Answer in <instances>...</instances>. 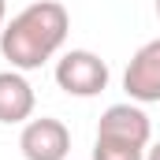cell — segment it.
Wrapping results in <instances>:
<instances>
[{
    "instance_id": "cell-1",
    "label": "cell",
    "mask_w": 160,
    "mask_h": 160,
    "mask_svg": "<svg viewBox=\"0 0 160 160\" xmlns=\"http://www.w3.org/2000/svg\"><path fill=\"white\" fill-rule=\"evenodd\" d=\"M71 34V15L60 0H38L22 8L4 30H0V52L15 71H38L48 63Z\"/></svg>"
},
{
    "instance_id": "cell-2",
    "label": "cell",
    "mask_w": 160,
    "mask_h": 160,
    "mask_svg": "<svg viewBox=\"0 0 160 160\" xmlns=\"http://www.w3.org/2000/svg\"><path fill=\"white\" fill-rule=\"evenodd\" d=\"M108 63L89 48H71L56 60V86L67 97H97L108 89Z\"/></svg>"
},
{
    "instance_id": "cell-3",
    "label": "cell",
    "mask_w": 160,
    "mask_h": 160,
    "mask_svg": "<svg viewBox=\"0 0 160 160\" xmlns=\"http://www.w3.org/2000/svg\"><path fill=\"white\" fill-rule=\"evenodd\" d=\"M97 138H116L127 145H138V149H149L153 142V123L142 112L138 101H123V104H108L97 119Z\"/></svg>"
},
{
    "instance_id": "cell-4",
    "label": "cell",
    "mask_w": 160,
    "mask_h": 160,
    "mask_svg": "<svg viewBox=\"0 0 160 160\" xmlns=\"http://www.w3.org/2000/svg\"><path fill=\"white\" fill-rule=\"evenodd\" d=\"M19 149L26 160H67L71 153V130L52 116L26 119L19 134Z\"/></svg>"
},
{
    "instance_id": "cell-5",
    "label": "cell",
    "mask_w": 160,
    "mask_h": 160,
    "mask_svg": "<svg viewBox=\"0 0 160 160\" xmlns=\"http://www.w3.org/2000/svg\"><path fill=\"white\" fill-rule=\"evenodd\" d=\"M123 89H127V97L138 101V104L160 101V38L145 41V45L130 56V63H127V71H123Z\"/></svg>"
},
{
    "instance_id": "cell-6",
    "label": "cell",
    "mask_w": 160,
    "mask_h": 160,
    "mask_svg": "<svg viewBox=\"0 0 160 160\" xmlns=\"http://www.w3.org/2000/svg\"><path fill=\"white\" fill-rule=\"evenodd\" d=\"M34 104H38L34 86L26 82L22 71H15V67L0 71V123H8V127L26 123L34 116Z\"/></svg>"
},
{
    "instance_id": "cell-7",
    "label": "cell",
    "mask_w": 160,
    "mask_h": 160,
    "mask_svg": "<svg viewBox=\"0 0 160 160\" xmlns=\"http://www.w3.org/2000/svg\"><path fill=\"white\" fill-rule=\"evenodd\" d=\"M93 160H145V149L116 142V138H97L93 142Z\"/></svg>"
},
{
    "instance_id": "cell-8",
    "label": "cell",
    "mask_w": 160,
    "mask_h": 160,
    "mask_svg": "<svg viewBox=\"0 0 160 160\" xmlns=\"http://www.w3.org/2000/svg\"><path fill=\"white\" fill-rule=\"evenodd\" d=\"M145 160H160V142H153V145L145 149Z\"/></svg>"
},
{
    "instance_id": "cell-9",
    "label": "cell",
    "mask_w": 160,
    "mask_h": 160,
    "mask_svg": "<svg viewBox=\"0 0 160 160\" xmlns=\"http://www.w3.org/2000/svg\"><path fill=\"white\" fill-rule=\"evenodd\" d=\"M4 19H8V4L0 0V26H4Z\"/></svg>"
},
{
    "instance_id": "cell-10",
    "label": "cell",
    "mask_w": 160,
    "mask_h": 160,
    "mask_svg": "<svg viewBox=\"0 0 160 160\" xmlns=\"http://www.w3.org/2000/svg\"><path fill=\"white\" fill-rule=\"evenodd\" d=\"M157 19H160V0H157Z\"/></svg>"
}]
</instances>
